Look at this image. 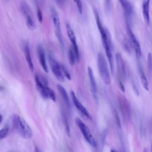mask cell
Wrapping results in <instances>:
<instances>
[{
  "instance_id": "8992f818",
  "label": "cell",
  "mask_w": 152,
  "mask_h": 152,
  "mask_svg": "<svg viewBox=\"0 0 152 152\" xmlns=\"http://www.w3.org/2000/svg\"><path fill=\"white\" fill-rule=\"evenodd\" d=\"M49 61L51 70L56 78L61 82H64L65 81V77L62 73L61 65L58 64V62L55 60L53 55L51 54L49 55Z\"/></svg>"
},
{
  "instance_id": "4316f807",
  "label": "cell",
  "mask_w": 152,
  "mask_h": 152,
  "mask_svg": "<svg viewBox=\"0 0 152 152\" xmlns=\"http://www.w3.org/2000/svg\"><path fill=\"white\" fill-rule=\"evenodd\" d=\"M2 116L0 115V123L2 122Z\"/></svg>"
},
{
  "instance_id": "4fadbf2b",
  "label": "cell",
  "mask_w": 152,
  "mask_h": 152,
  "mask_svg": "<svg viewBox=\"0 0 152 152\" xmlns=\"http://www.w3.org/2000/svg\"><path fill=\"white\" fill-rule=\"evenodd\" d=\"M142 13L145 22L147 24L150 25V0H143Z\"/></svg>"
},
{
  "instance_id": "83f0119b",
  "label": "cell",
  "mask_w": 152,
  "mask_h": 152,
  "mask_svg": "<svg viewBox=\"0 0 152 152\" xmlns=\"http://www.w3.org/2000/svg\"><path fill=\"white\" fill-rule=\"evenodd\" d=\"M35 152H39V150L37 148H36V149H35Z\"/></svg>"
},
{
  "instance_id": "52a82bcc",
  "label": "cell",
  "mask_w": 152,
  "mask_h": 152,
  "mask_svg": "<svg viewBox=\"0 0 152 152\" xmlns=\"http://www.w3.org/2000/svg\"><path fill=\"white\" fill-rule=\"evenodd\" d=\"M21 9L22 12L23 13V15L26 18V24L27 27L29 29L33 30L36 27L35 23L33 19L30 8L28 6V5L26 3V2H22L21 3Z\"/></svg>"
},
{
  "instance_id": "5bb4252c",
  "label": "cell",
  "mask_w": 152,
  "mask_h": 152,
  "mask_svg": "<svg viewBox=\"0 0 152 152\" xmlns=\"http://www.w3.org/2000/svg\"><path fill=\"white\" fill-rule=\"evenodd\" d=\"M116 62L118 70L119 71L120 75L122 77H124L126 74L125 66L124 64L123 58L119 53H118L116 55Z\"/></svg>"
},
{
  "instance_id": "f1b7e54d",
  "label": "cell",
  "mask_w": 152,
  "mask_h": 152,
  "mask_svg": "<svg viewBox=\"0 0 152 152\" xmlns=\"http://www.w3.org/2000/svg\"><path fill=\"white\" fill-rule=\"evenodd\" d=\"M58 1H59V2H63V1H64V0H58Z\"/></svg>"
},
{
  "instance_id": "30bf717a",
  "label": "cell",
  "mask_w": 152,
  "mask_h": 152,
  "mask_svg": "<svg viewBox=\"0 0 152 152\" xmlns=\"http://www.w3.org/2000/svg\"><path fill=\"white\" fill-rule=\"evenodd\" d=\"M127 31H128V35L130 37L131 43L133 45L134 50H135V53L136 54V56H137V58H140L141 56V46L140 45L139 42L138 41L137 39L136 38V37L135 36L134 34L132 32L130 27H129V26H127Z\"/></svg>"
},
{
  "instance_id": "7c38bea8",
  "label": "cell",
  "mask_w": 152,
  "mask_h": 152,
  "mask_svg": "<svg viewBox=\"0 0 152 152\" xmlns=\"http://www.w3.org/2000/svg\"><path fill=\"white\" fill-rule=\"evenodd\" d=\"M37 54L39 56V62L40 64V65L44 71L45 72H48V65L46 64V56H45V52L43 49V48L41 45H39L37 46Z\"/></svg>"
},
{
  "instance_id": "3957f363",
  "label": "cell",
  "mask_w": 152,
  "mask_h": 152,
  "mask_svg": "<svg viewBox=\"0 0 152 152\" xmlns=\"http://www.w3.org/2000/svg\"><path fill=\"white\" fill-rule=\"evenodd\" d=\"M97 63L99 73L103 82L105 84L109 85L110 83V76L109 67L104 55L101 52L97 54Z\"/></svg>"
},
{
  "instance_id": "5b68a950",
  "label": "cell",
  "mask_w": 152,
  "mask_h": 152,
  "mask_svg": "<svg viewBox=\"0 0 152 152\" xmlns=\"http://www.w3.org/2000/svg\"><path fill=\"white\" fill-rule=\"evenodd\" d=\"M50 16L51 18L53 24L54 29H55V33L56 37L58 38L59 43L61 45H63V41L62 38V34H61V23H60V19L59 17V15L55 10V8L53 7H52L50 10Z\"/></svg>"
},
{
  "instance_id": "7a4b0ae2",
  "label": "cell",
  "mask_w": 152,
  "mask_h": 152,
  "mask_svg": "<svg viewBox=\"0 0 152 152\" xmlns=\"http://www.w3.org/2000/svg\"><path fill=\"white\" fill-rule=\"evenodd\" d=\"M12 122L15 130L23 138L29 139L33 137V131L31 128L23 118L18 115H14L12 118Z\"/></svg>"
},
{
  "instance_id": "8fae6325",
  "label": "cell",
  "mask_w": 152,
  "mask_h": 152,
  "mask_svg": "<svg viewBox=\"0 0 152 152\" xmlns=\"http://www.w3.org/2000/svg\"><path fill=\"white\" fill-rule=\"evenodd\" d=\"M88 75L90 84L91 91L94 100H97V88L96 81L93 74V70L90 66H88Z\"/></svg>"
},
{
  "instance_id": "9c48e42d",
  "label": "cell",
  "mask_w": 152,
  "mask_h": 152,
  "mask_svg": "<svg viewBox=\"0 0 152 152\" xmlns=\"http://www.w3.org/2000/svg\"><path fill=\"white\" fill-rule=\"evenodd\" d=\"M71 98H72V102H73L74 106L77 107V109L80 112H81L84 116H86L87 118H88L89 119H91V116L90 114L87 111L86 108L83 105V104L79 101V100L78 99L77 97L76 96L75 93L73 91H71Z\"/></svg>"
},
{
  "instance_id": "d4e9b609",
  "label": "cell",
  "mask_w": 152,
  "mask_h": 152,
  "mask_svg": "<svg viewBox=\"0 0 152 152\" xmlns=\"http://www.w3.org/2000/svg\"><path fill=\"white\" fill-rule=\"evenodd\" d=\"M147 64H148V68H149V69L151 70V53H148V58H147Z\"/></svg>"
},
{
  "instance_id": "2e32d148",
  "label": "cell",
  "mask_w": 152,
  "mask_h": 152,
  "mask_svg": "<svg viewBox=\"0 0 152 152\" xmlns=\"http://www.w3.org/2000/svg\"><path fill=\"white\" fill-rule=\"evenodd\" d=\"M138 70H139L141 83L142 87H144V88L146 91H148L149 90L148 82L146 75L145 74V72L143 69V68L141 66V65L140 64H139V66H138Z\"/></svg>"
},
{
  "instance_id": "44dd1931",
  "label": "cell",
  "mask_w": 152,
  "mask_h": 152,
  "mask_svg": "<svg viewBox=\"0 0 152 152\" xmlns=\"http://www.w3.org/2000/svg\"><path fill=\"white\" fill-rule=\"evenodd\" d=\"M62 118H63V121L64 123V125H65V128L66 129V132L68 134V135L69 137L70 136V129H69V126L68 122V121L66 119V118L65 115V114H62Z\"/></svg>"
},
{
  "instance_id": "ac0fdd59",
  "label": "cell",
  "mask_w": 152,
  "mask_h": 152,
  "mask_svg": "<svg viewBox=\"0 0 152 152\" xmlns=\"http://www.w3.org/2000/svg\"><path fill=\"white\" fill-rule=\"evenodd\" d=\"M56 87H57V88H58L61 97H62L65 104L68 107V109H69V107H70V102H69V99L68 94H67L65 89L64 88V87L62 85H61L59 84H58L56 85Z\"/></svg>"
},
{
  "instance_id": "484cf974",
  "label": "cell",
  "mask_w": 152,
  "mask_h": 152,
  "mask_svg": "<svg viewBox=\"0 0 152 152\" xmlns=\"http://www.w3.org/2000/svg\"><path fill=\"white\" fill-rule=\"evenodd\" d=\"M105 1V5L107 8H109L110 7V0H104Z\"/></svg>"
},
{
  "instance_id": "6da1fadb",
  "label": "cell",
  "mask_w": 152,
  "mask_h": 152,
  "mask_svg": "<svg viewBox=\"0 0 152 152\" xmlns=\"http://www.w3.org/2000/svg\"><path fill=\"white\" fill-rule=\"evenodd\" d=\"M94 15H95V17H96L97 27H98V29H99V32L101 35L103 46L105 50L106 55L107 59L108 60L111 71L113 73V68H114V63H113V55H112V45L110 43V41L109 40V34H108V32L107 31V30L105 29V28H104V27L103 26V25L100 21L99 15L96 11H94Z\"/></svg>"
},
{
  "instance_id": "9a60e30c",
  "label": "cell",
  "mask_w": 152,
  "mask_h": 152,
  "mask_svg": "<svg viewBox=\"0 0 152 152\" xmlns=\"http://www.w3.org/2000/svg\"><path fill=\"white\" fill-rule=\"evenodd\" d=\"M125 14L127 18H130L133 13V8L131 3L128 0H119Z\"/></svg>"
},
{
  "instance_id": "d6986e66",
  "label": "cell",
  "mask_w": 152,
  "mask_h": 152,
  "mask_svg": "<svg viewBox=\"0 0 152 152\" xmlns=\"http://www.w3.org/2000/svg\"><path fill=\"white\" fill-rule=\"evenodd\" d=\"M68 58L69 63L71 65H73L75 64V56L73 51L72 48H69L68 51Z\"/></svg>"
},
{
  "instance_id": "f546056e",
  "label": "cell",
  "mask_w": 152,
  "mask_h": 152,
  "mask_svg": "<svg viewBox=\"0 0 152 152\" xmlns=\"http://www.w3.org/2000/svg\"><path fill=\"white\" fill-rule=\"evenodd\" d=\"M111 152H115V151H114V150H111Z\"/></svg>"
},
{
  "instance_id": "ffe728a7",
  "label": "cell",
  "mask_w": 152,
  "mask_h": 152,
  "mask_svg": "<svg viewBox=\"0 0 152 152\" xmlns=\"http://www.w3.org/2000/svg\"><path fill=\"white\" fill-rule=\"evenodd\" d=\"M8 132H9V128L7 126L1 129L0 130V140L5 138L7 136Z\"/></svg>"
},
{
  "instance_id": "277c9868",
  "label": "cell",
  "mask_w": 152,
  "mask_h": 152,
  "mask_svg": "<svg viewBox=\"0 0 152 152\" xmlns=\"http://www.w3.org/2000/svg\"><path fill=\"white\" fill-rule=\"evenodd\" d=\"M75 122L87 142L93 147H96V142L87 126L78 118H75Z\"/></svg>"
},
{
  "instance_id": "7402d4cb",
  "label": "cell",
  "mask_w": 152,
  "mask_h": 152,
  "mask_svg": "<svg viewBox=\"0 0 152 152\" xmlns=\"http://www.w3.org/2000/svg\"><path fill=\"white\" fill-rule=\"evenodd\" d=\"M76 5L77 7L78 11L80 14H82L83 13V4L81 1V0H74Z\"/></svg>"
},
{
  "instance_id": "cb8c5ba5",
  "label": "cell",
  "mask_w": 152,
  "mask_h": 152,
  "mask_svg": "<svg viewBox=\"0 0 152 152\" xmlns=\"http://www.w3.org/2000/svg\"><path fill=\"white\" fill-rule=\"evenodd\" d=\"M37 18H38L39 21L40 23H42V20H43V16H42V11L40 9V8L39 7V6H37Z\"/></svg>"
},
{
  "instance_id": "603a6c76",
  "label": "cell",
  "mask_w": 152,
  "mask_h": 152,
  "mask_svg": "<svg viewBox=\"0 0 152 152\" xmlns=\"http://www.w3.org/2000/svg\"><path fill=\"white\" fill-rule=\"evenodd\" d=\"M61 68L62 71V73L64 75V77L65 76L66 77V78H68V80H71V76H70V74L68 72V71L65 68V67L64 65H61Z\"/></svg>"
},
{
  "instance_id": "e0dca14e",
  "label": "cell",
  "mask_w": 152,
  "mask_h": 152,
  "mask_svg": "<svg viewBox=\"0 0 152 152\" xmlns=\"http://www.w3.org/2000/svg\"><path fill=\"white\" fill-rule=\"evenodd\" d=\"M24 49V54H25V56H26V59L28 66L30 71L31 72H33L34 70V65H33V63L32 62V59L31 58L29 46L27 43L25 44Z\"/></svg>"
},
{
  "instance_id": "ba28073f",
  "label": "cell",
  "mask_w": 152,
  "mask_h": 152,
  "mask_svg": "<svg viewBox=\"0 0 152 152\" xmlns=\"http://www.w3.org/2000/svg\"><path fill=\"white\" fill-rule=\"evenodd\" d=\"M66 28L68 37L72 45V49L74 52L76 59L78 61L80 58L79 50H78V47L77 43V39H76V37L75 36L74 32L68 23H66Z\"/></svg>"
}]
</instances>
